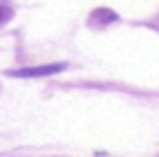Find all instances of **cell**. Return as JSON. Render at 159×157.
Segmentation results:
<instances>
[{
  "mask_svg": "<svg viewBox=\"0 0 159 157\" xmlns=\"http://www.w3.org/2000/svg\"><path fill=\"white\" fill-rule=\"evenodd\" d=\"M7 19H12V10L5 5H0V24H5Z\"/></svg>",
  "mask_w": 159,
  "mask_h": 157,
  "instance_id": "7a4b0ae2",
  "label": "cell"
},
{
  "mask_svg": "<svg viewBox=\"0 0 159 157\" xmlns=\"http://www.w3.org/2000/svg\"><path fill=\"white\" fill-rule=\"evenodd\" d=\"M66 70V64H47V66H33V68H19L10 70V75L14 78H45V75H54Z\"/></svg>",
  "mask_w": 159,
  "mask_h": 157,
  "instance_id": "6da1fadb",
  "label": "cell"
}]
</instances>
